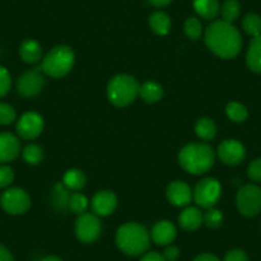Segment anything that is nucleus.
<instances>
[{
	"label": "nucleus",
	"mask_w": 261,
	"mask_h": 261,
	"mask_svg": "<svg viewBox=\"0 0 261 261\" xmlns=\"http://www.w3.org/2000/svg\"><path fill=\"white\" fill-rule=\"evenodd\" d=\"M222 186L215 178H205L196 185L193 190V200L200 207L210 209L219 201Z\"/></svg>",
	"instance_id": "nucleus-8"
},
{
	"label": "nucleus",
	"mask_w": 261,
	"mask_h": 261,
	"mask_svg": "<svg viewBox=\"0 0 261 261\" xmlns=\"http://www.w3.org/2000/svg\"><path fill=\"white\" fill-rule=\"evenodd\" d=\"M247 174L252 182L261 183V158L252 160L247 168Z\"/></svg>",
	"instance_id": "nucleus-36"
},
{
	"label": "nucleus",
	"mask_w": 261,
	"mask_h": 261,
	"mask_svg": "<svg viewBox=\"0 0 261 261\" xmlns=\"http://www.w3.org/2000/svg\"><path fill=\"white\" fill-rule=\"evenodd\" d=\"M149 24L150 29L155 32L156 35L160 36H165L168 35V32L170 31V26H172V22H170L169 16L164 12H155L150 16L149 18Z\"/></svg>",
	"instance_id": "nucleus-22"
},
{
	"label": "nucleus",
	"mask_w": 261,
	"mask_h": 261,
	"mask_svg": "<svg viewBox=\"0 0 261 261\" xmlns=\"http://www.w3.org/2000/svg\"><path fill=\"white\" fill-rule=\"evenodd\" d=\"M163 257L165 258V261H175L179 257V248L175 246H168L164 250Z\"/></svg>",
	"instance_id": "nucleus-38"
},
{
	"label": "nucleus",
	"mask_w": 261,
	"mask_h": 261,
	"mask_svg": "<svg viewBox=\"0 0 261 261\" xmlns=\"http://www.w3.org/2000/svg\"><path fill=\"white\" fill-rule=\"evenodd\" d=\"M243 31L250 36L256 37L261 35V17L256 13L246 14L242 21Z\"/></svg>",
	"instance_id": "nucleus-26"
},
{
	"label": "nucleus",
	"mask_w": 261,
	"mask_h": 261,
	"mask_svg": "<svg viewBox=\"0 0 261 261\" xmlns=\"http://www.w3.org/2000/svg\"><path fill=\"white\" fill-rule=\"evenodd\" d=\"M225 113H227L228 118L236 123L245 122L248 117L247 108L237 101L229 102V104L227 105V108H225Z\"/></svg>",
	"instance_id": "nucleus-27"
},
{
	"label": "nucleus",
	"mask_w": 261,
	"mask_h": 261,
	"mask_svg": "<svg viewBox=\"0 0 261 261\" xmlns=\"http://www.w3.org/2000/svg\"><path fill=\"white\" fill-rule=\"evenodd\" d=\"M193 8L196 13L204 19H214L220 13V6L218 0H193Z\"/></svg>",
	"instance_id": "nucleus-20"
},
{
	"label": "nucleus",
	"mask_w": 261,
	"mask_h": 261,
	"mask_svg": "<svg viewBox=\"0 0 261 261\" xmlns=\"http://www.w3.org/2000/svg\"><path fill=\"white\" fill-rule=\"evenodd\" d=\"M178 162L186 172L200 175L212 169L215 162V152L206 144H190L179 151Z\"/></svg>",
	"instance_id": "nucleus-2"
},
{
	"label": "nucleus",
	"mask_w": 261,
	"mask_h": 261,
	"mask_svg": "<svg viewBox=\"0 0 261 261\" xmlns=\"http://www.w3.org/2000/svg\"><path fill=\"white\" fill-rule=\"evenodd\" d=\"M89 207V200L85 195H82L81 192H74L69 196L68 201V209L71 212H73L74 214H85Z\"/></svg>",
	"instance_id": "nucleus-29"
},
{
	"label": "nucleus",
	"mask_w": 261,
	"mask_h": 261,
	"mask_svg": "<svg viewBox=\"0 0 261 261\" xmlns=\"http://www.w3.org/2000/svg\"><path fill=\"white\" fill-rule=\"evenodd\" d=\"M21 142L11 132L0 134V164H8L18 158Z\"/></svg>",
	"instance_id": "nucleus-13"
},
{
	"label": "nucleus",
	"mask_w": 261,
	"mask_h": 261,
	"mask_svg": "<svg viewBox=\"0 0 261 261\" xmlns=\"http://www.w3.org/2000/svg\"><path fill=\"white\" fill-rule=\"evenodd\" d=\"M0 261H14L11 251L3 245H0Z\"/></svg>",
	"instance_id": "nucleus-39"
},
{
	"label": "nucleus",
	"mask_w": 261,
	"mask_h": 261,
	"mask_svg": "<svg viewBox=\"0 0 261 261\" xmlns=\"http://www.w3.org/2000/svg\"><path fill=\"white\" fill-rule=\"evenodd\" d=\"M223 220H224V217L220 210L214 209V207L207 209L204 215V223L210 228H219L223 224Z\"/></svg>",
	"instance_id": "nucleus-32"
},
{
	"label": "nucleus",
	"mask_w": 261,
	"mask_h": 261,
	"mask_svg": "<svg viewBox=\"0 0 261 261\" xmlns=\"http://www.w3.org/2000/svg\"><path fill=\"white\" fill-rule=\"evenodd\" d=\"M218 156L224 164L238 165L245 160L246 149L237 140H224L218 146Z\"/></svg>",
	"instance_id": "nucleus-12"
},
{
	"label": "nucleus",
	"mask_w": 261,
	"mask_h": 261,
	"mask_svg": "<svg viewBox=\"0 0 261 261\" xmlns=\"http://www.w3.org/2000/svg\"><path fill=\"white\" fill-rule=\"evenodd\" d=\"M220 14L223 21L233 23L241 14V4L238 0H225L220 7Z\"/></svg>",
	"instance_id": "nucleus-25"
},
{
	"label": "nucleus",
	"mask_w": 261,
	"mask_h": 261,
	"mask_svg": "<svg viewBox=\"0 0 261 261\" xmlns=\"http://www.w3.org/2000/svg\"><path fill=\"white\" fill-rule=\"evenodd\" d=\"M0 205L4 212L11 215H21L31 206V197L24 190L12 187L4 191L0 196Z\"/></svg>",
	"instance_id": "nucleus-7"
},
{
	"label": "nucleus",
	"mask_w": 261,
	"mask_h": 261,
	"mask_svg": "<svg viewBox=\"0 0 261 261\" xmlns=\"http://www.w3.org/2000/svg\"><path fill=\"white\" fill-rule=\"evenodd\" d=\"M69 196L71 195H68V191L65 190L63 186L58 185L57 187H55L54 199H53L54 200V204L58 205L60 209H63V207H68Z\"/></svg>",
	"instance_id": "nucleus-35"
},
{
	"label": "nucleus",
	"mask_w": 261,
	"mask_h": 261,
	"mask_svg": "<svg viewBox=\"0 0 261 261\" xmlns=\"http://www.w3.org/2000/svg\"><path fill=\"white\" fill-rule=\"evenodd\" d=\"M224 261H248V257L245 251L234 248V250L228 251L224 257Z\"/></svg>",
	"instance_id": "nucleus-37"
},
{
	"label": "nucleus",
	"mask_w": 261,
	"mask_h": 261,
	"mask_svg": "<svg viewBox=\"0 0 261 261\" xmlns=\"http://www.w3.org/2000/svg\"><path fill=\"white\" fill-rule=\"evenodd\" d=\"M63 185L67 190L80 191L86 185V175L80 169H71L63 177Z\"/></svg>",
	"instance_id": "nucleus-23"
},
{
	"label": "nucleus",
	"mask_w": 261,
	"mask_h": 261,
	"mask_svg": "<svg viewBox=\"0 0 261 261\" xmlns=\"http://www.w3.org/2000/svg\"><path fill=\"white\" fill-rule=\"evenodd\" d=\"M101 234V223L97 215L85 213L76 222V236L81 242L92 243Z\"/></svg>",
	"instance_id": "nucleus-9"
},
{
	"label": "nucleus",
	"mask_w": 261,
	"mask_h": 261,
	"mask_svg": "<svg viewBox=\"0 0 261 261\" xmlns=\"http://www.w3.org/2000/svg\"><path fill=\"white\" fill-rule=\"evenodd\" d=\"M140 95V85L129 74H118L108 85V99L115 107H127Z\"/></svg>",
	"instance_id": "nucleus-5"
},
{
	"label": "nucleus",
	"mask_w": 261,
	"mask_h": 261,
	"mask_svg": "<svg viewBox=\"0 0 261 261\" xmlns=\"http://www.w3.org/2000/svg\"><path fill=\"white\" fill-rule=\"evenodd\" d=\"M193 261H219V258L213 253H201L197 257H195Z\"/></svg>",
	"instance_id": "nucleus-41"
},
{
	"label": "nucleus",
	"mask_w": 261,
	"mask_h": 261,
	"mask_svg": "<svg viewBox=\"0 0 261 261\" xmlns=\"http://www.w3.org/2000/svg\"><path fill=\"white\" fill-rule=\"evenodd\" d=\"M140 261H165V258L159 252H147Z\"/></svg>",
	"instance_id": "nucleus-40"
},
{
	"label": "nucleus",
	"mask_w": 261,
	"mask_h": 261,
	"mask_svg": "<svg viewBox=\"0 0 261 261\" xmlns=\"http://www.w3.org/2000/svg\"><path fill=\"white\" fill-rule=\"evenodd\" d=\"M150 237L156 245L169 246L177 237V229H175L174 224L168 220H160L154 224Z\"/></svg>",
	"instance_id": "nucleus-16"
},
{
	"label": "nucleus",
	"mask_w": 261,
	"mask_h": 261,
	"mask_svg": "<svg viewBox=\"0 0 261 261\" xmlns=\"http://www.w3.org/2000/svg\"><path fill=\"white\" fill-rule=\"evenodd\" d=\"M22 156L24 162L30 165H37L44 159V151L41 147L36 144H29L22 150Z\"/></svg>",
	"instance_id": "nucleus-28"
},
{
	"label": "nucleus",
	"mask_w": 261,
	"mask_h": 261,
	"mask_svg": "<svg viewBox=\"0 0 261 261\" xmlns=\"http://www.w3.org/2000/svg\"><path fill=\"white\" fill-rule=\"evenodd\" d=\"M167 197L174 206H187L193 197V192L190 186L182 180H174L169 183L167 188Z\"/></svg>",
	"instance_id": "nucleus-14"
},
{
	"label": "nucleus",
	"mask_w": 261,
	"mask_h": 261,
	"mask_svg": "<svg viewBox=\"0 0 261 261\" xmlns=\"http://www.w3.org/2000/svg\"><path fill=\"white\" fill-rule=\"evenodd\" d=\"M41 261H63V260L60 257H58V256H46V257L42 258Z\"/></svg>",
	"instance_id": "nucleus-43"
},
{
	"label": "nucleus",
	"mask_w": 261,
	"mask_h": 261,
	"mask_svg": "<svg viewBox=\"0 0 261 261\" xmlns=\"http://www.w3.org/2000/svg\"><path fill=\"white\" fill-rule=\"evenodd\" d=\"M246 64L253 73H261V35L251 40L246 54Z\"/></svg>",
	"instance_id": "nucleus-17"
},
{
	"label": "nucleus",
	"mask_w": 261,
	"mask_h": 261,
	"mask_svg": "<svg viewBox=\"0 0 261 261\" xmlns=\"http://www.w3.org/2000/svg\"><path fill=\"white\" fill-rule=\"evenodd\" d=\"M163 95H164V90H163L162 85L154 81H146L140 86V96L147 104H154L162 100Z\"/></svg>",
	"instance_id": "nucleus-21"
},
{
	"label": "nucleus",
	"mask_w": 261,
	"mask_h": 261,
	"mask_svg": "<svg viewBox=\"0 0 261 261\" xmlns=\"http://www.w3.org/2000/svg\"><path fill=\"white\" fill-rule=\"evenodd\" d=\"M17 113L12 105L0 102V125H9L16 120Z\"/></svg>",
	"instance_id": "nucleus-31"
},
{
	"label": "nucleus",
	"mask_w": 261,
	"mask_h": 261,
	"mask_svg": "<svg viewBox=\"0 0 261 261\" xmlns=\"http://www.w3.org/2000/svg\"><path fill=\"white\" fill-rule=\"evenodd\" d=\"M19 55H21L22 60L29 64H35L41 59L42 49L41 45L35 40L29 39L24 40L19 46Z\"/></svg>",
	"instance_id": "nucleus-19"
},
{
	"label": "nucleus",
	"mask_w": 261,
	"mask_h": 261,
	"mask_svg": "<svg viewBox=\"0 0 261 261\" xmlns=\"http://www.w3.org/2000/svg\"><path fill=\"white\" fill-rule=\"evenodd\" d=\"M14 172L9 165L2 164L0 165V190L7 188L13 183Z\"/></svg>",
	"instance_id": "nucleus-34"
},
{
	"label": "nucleus",
	"mask_w": 261,
	"mask_h": 261,
	"mask_svg": "<svg viewBox=\"0 0 261 261\" xmlns=\"http://www.w3.org/2000/svg\"><path fill=\"white\" fill-rule=\"evenodd\" d=\"M185 32L190 39H200L202 35V26L200 19L196 18V17H190L185 23Z\"/></svg>",
	"instance_id": "nucleus-30"
},
{
	"label": "nucleus",
	"mask_w": 261,
	"mask_h": 261,
	"mask_svg": "<svg viewBox=\"0 0 261 261\" xmlns=\"http://www.w3.org/2000/svg\"><path fill=\"white\" fill-rule=\"evenodd\" d=\"M45 87V74L40 68L31 69L22 74L17 81V90L23 97H35Z\"/></svg>",
	"instance_id": "nucleus-10"
},
{
	"label": "nucleus",
	"mask_w": 261,
	"mask_h": 261,
	"mask_svg": "<svg viewBox=\"0 0 261 261\" xmlns=\"http://www.w3.org/2000/svg\"><path fill=\"white\" fill-rule=\"evenodd\" d=\"M237 209L243 217L252 218L261 213V188L256 185H245L236 197Z\"/></svg>",
	"instance_id": "nucleus-6"
},
{
	"label": "nucleus",
	"mask_w": 261,
	"mask_h": 261,
	"mask_svg": "<svg viewBox=\"0 0 261 261\" xmlns=\"http://www.w3.org/2000/svg\"><path fill=\"white\" fill-rule=\"evenodd\" d=\"M150 233L146 228L137 223H125L117 230L115 242L122 252L137 256L146 252L150 247Z\"/></svg>",
	"instance_id": "nucleus-3"
},
{
	"label": "nucleus",
	"mask_w": 261,
	"mask_h": 261,
	"mask_svg": "<svg viewBox=\"0 0 261 261\" xmlns=\"http://www.w3.org/2000/svg\"><path fill=\"white\" fill-rule=\"evenodd\" d=\"M195 132L201 140L210 141L217 135V125H215L214 120L210 119V118H200L196 122Z\"/></svg>",
	"instance_id": "nucleus-24"
},
{
	"label": "nucleus",
	"mask_w": 261,
	"mask_h": 261,
	"mask_svg": "<svg viewBox=\"0 0 261 261\" xmlns=\"http://www.w3.org/2000/svg\"><path fill=\"white\" fill-rule=\"evenodd\" d=\"M117 196L112 191H100L91 201L92 212L97 217H108L114 213L117 207Z\"/></svg>",
	"instance_id": "nucleus-15"
},
{
	"label": "nucleus",
	"mask_w": 261,
	"mask_h": 261,
	"mask_svg": "<svg viewBox=\"0 0 261 261\" xmlns=\"http://www.w3.org/2000/svg\"><path fill=\"white\" fill-rule=\"evenodd\" d=\"M149 2L158 8H163V7H167L172 3V0H149Z\"/></svg>",
	"instance_id": "nucleus-42"
},
{
	"label": "nucleus",
	"mask_w": 261,
	"mask_h": 261,
	"mask_svg": "<svg viewBox=\"0 0 261 261\" xmlns=\"http://www.w3.org/2000/svg\"><path fill=\"white\" fill-rule=\"evenodd\" d=\"M207 47L222 59H233L242 49V36L233 23L214 21L205 31Z\"/></svg>",
	"instance_id": "nucleus-1"
},
{
	"label": "nucleus",
	"mask_w": 261,
	"mask_h": 261,
	"mask_svg": "<svg viewBox=\"0 0 261 261\" xmlns=\"http://www.w3.org/2000/svg\"><path fill=\"white\" fill-rule=\"evenodd\" d=\"M12 87V77L8 69L0 65V99L6 96Z\"/></svg>",
	"instance_id": "nucleus-33"
},
{
	"label": "nucleus",
	"mask_w": 261,
	"mask_h": 261,
	"mask_svg": "<svg viewBox=\"0 0 261 261\" xmlns=\"http://www.w3.org/2000/svg\"><path fill=\"white\" fill-rule=\"evenodd\" d=\"M74 65V53L69 46L59 45L45 55L40 69L45 76L62 79L72 71Z\"/></svg>",
	"instance_id": "nucleus-4"
},
{
	"label": "nucleus",
	"mask_w": 261,
	"mask_h": 261,
	"mask_svg": "<svg viewBox=\"0 0 261 261\" xmlns=\"http://www.w3.org/2000/svg\"><path fill=\"white\" fill-rule=\"evenodd\" d=\"M179 225L186 230H196L199 229L200 225L204 222V215L197 207H187L180 213L178 218Z\"/></svg>",
	"instance_id": "nucleus-18"
},
{
	"label": "nucleus",
	"mask_w": 261,
	"mask_h": 261,
	"mask_svg": "<svg viewBox=\"0 0 261 261\" xmlns=\"http://www.w3.org/2000/svg\"><path fill=\"white\" fill-rule=\"evenodd\" d=\"M44 119L39 113H24L17 122V134L21 139L31 141L37 139L44 130Z\"/></svg>",
	"instance_id": "nucleus-11"
}]
</instances>
